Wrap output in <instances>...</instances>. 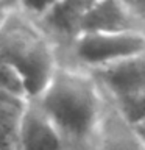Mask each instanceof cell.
I'll use <instances>...</instances> for the list:
<instances>
[{
	"mask_svg": "<svg viewBox=\"0 0 145 150\" xmlns=\"http://www.w3.org/2000/svg\"><path fill=\"white\" fill-rule=\"evenodd\" d=\"M34 100L58 127L67 150H92L106 97L87 70L61 64Z\"/></svg>",
	"mask_w": 145,
	"mask_h": 150,
	"instance_id": "obj_1",
	"label": "cell"
},
{
	"mask_svg": "<svg viewBox=\"0 0 145 150\" xmlns=\"http://www.w3.org/2000/svg\"><path fill=\"white\" fill-rule=\"evenodd\" d=\"M0 52L19 75L28 98L39 96L61 66L53 41L34 19L17 8L0 27Z\"/></svg>",
	"mask_w": 145,
	"mask_h": 150,
	"instance_id": "obj_2",
	"label": "cell"
},
{
	"mask_svg": "<svg viewBox=\"0 0 145 150\" xmlns=\"http://www.w3.org/2000/svg\"><path fill=\"white\" fill-rule=\"evenodd\" d=\"M139 53H145V31L83 33L75 39L61 64L94 70Z\"/></svg>",
	"mask_w": 145,
	"mask_h": 150,
	"instance_id": "obj_3",
	"label": "cell"
},
{
	"mask_svg": "<svg viewBox=\"0 0 145 150\" xmlns=\"http://www.w3.org/2000/svg\"><path fill=\"white\" fill-rule=\"evenodd\" d=\"M17 150H67L58 127L34 98L27 102L19 120Z\"/></svg>",
	"mask_w": 145,
	"mask_h": 150,
	"instance_id": "obj_4",
	"label": "cell"
},
{
	"mask_svg": "<svg viewBox=\"0 0 145 150\" xmlns=\"http://www.w3.org/2000/svg\"><path fill=\"white\" fill-rule=\"evenodd\" d=\"M108 98L145 91V53L87 70Z\"/></svg>",
	"mask_w": 145,
	"mask_h": 150,
	"instance_id": "obj_5",
	"label": "cell"
},
{
	"mask_svg": "<svg viewBox=\"0 0 145 150\" xmlns=\"http://www.w3.org/2000/svg\"><path fill=\"white\" fill-rule=\"evenodd\" d=\"M145 31L126 0H92L81 21L83 33Z\"/></svg>",
	"mask_w": 145,
	"mask_h": 150,
	"instance_id": "obj_6",
	"label": "cell"
},
{
	"mask_svg": "<svg viewBox=\"0 0 145 150\" xmlns=\"http://www.w3.org/2000/svg\"><path fill=\"white\" fill-rule=\"evenodd\" d=\"M89 3L91 2L81 0H59L44 17L36 21L56 45L61 61L75 39L81 35L83 14Z\"/></svg>",
	"mask_w": 145,
	"mask_h": 150,
	"instance_id": "obj_7",
	"label": "cell"
},
{
	"mask_svg": "<svg viewBox=\"0 0 145 150\" xmlns=\"http://www.w3.org/2000/svg\"><path fill=\"white\" fill-rule=\"evenodd\" d=\"M92 150H145L136 127L126 122L108 98Z\"/></svg>",
	"mask_w": 145,
	"mask_h": 150,
	"instance_id": "obj_8",
	"label": "cell"
},
{
	"mask_svg": "<svg viewBox=\"0 0 145 150\" xmlns=\"http://www.w3.org/2000/svg\"><path fill=\"white\" fill-rule=\"evenodd\" d=\"M28 100V97L0 84V122L17 131L19 120Z\"/></svg>",
	"mask_w": 145,
	"mask_h": 150,
	"instance_id": "obj_9",
	"label": "cell"
},
{
	"mask_svg": "<svg viewBox=\"0 0 145 150\" xmlns=\"http://www.w3.org/2000/svg\"><path fill=\"white\" fill-rule=\"evenodd\" d=\"M108 100L117 110V112L133 127H139L145 122V91Z\"/></svg>",
	"mask_w": 145,
	"mask_h": 150,
	"instance_id": "obj_10",
	"label": "cell"
},
{
	"mask_svg": "<svg viewBox=\"0 0 145 150\" xmlns=\"http://www.w3.org/2000/svg\"><path fill=\"white\" fill-rule=\"evenodd\" d=\"M59 0H16V8L28 17L39 21Z\"/></svg>",
	"mask_w": 145,
	"mask_h": 150,
	"instance_id": "obj_11",
	"label": "cell"
},
{
	"mask_svg": "<svg viewBox=\"0 0 145 150\" xmlns=\"http://www.w3.org/2000/svg\"><path fill=\"white\" fill-rule=\"evenodd\" d=\"M0 84L8 88V89H11L14 92H19L22 96L28 97L25 92V88H23L20 78H19V75L13 69V66L6 61V58L3 56L2 52H0Z\"/></svg>",
	"mask_w": 145,
	"mask_h": 150,
	"instance_id": "obj_12",
	"label": "cell"
},
{
	"mask_svg": "<svg viewBox=\"0 0 145 150\" xmlns=\"http://www.w3.org/2000/svg\"><path fill=\"white\" fill-rule=\"evenodd\" d=\"M0 150H17V131L0 122Z\"/></svg>",
	"mask_w": 145,
	"mask_h": 150,
	"instance_id": "obj_13",
	"label": "cell"
},
{
	"mask_svg": "<svg viewBox=\"0 0 145 150\" xmlns=\"http://www.w3.org/2000/svg\"><path fill=\"white\" fill-rule=\"evenodd\" d=\"M126 3L131 6V9L134 11V14L139 17L140 23L145 28V0H126Z\"/></svg>",
	"mask_w": 145,
	"mask_h": 150,
	"instance_id": "obj_14",
	"label": "cell"
},
{
	"mask_svg": "<svg viewBox=\"0 0 145 150\" xmlns=\"http://www.w3.org/2000/svg\"><path fill=\"white\" fill-rule=\"evenodd\" d=\"M16 8L14 5L8 3L6 0H0V27H2V23L6 21V17L11 14V11Z\"/></svg>",
	"mask_w": 145,
	"mask_h": 150,
	"instance_id": "obj_15",
	"label": "cell"
},
{
	"mask_svg": "<svg viewBox=\"0 0 145 150\" xmlns=\"http://www.w3.org/2000/svg\"><path fill=\"white\" fill-rule=\"evenodd\" d=\"M8 3H11V5H14V6H16V0H6Z\"/></svg>",
	"mask_w": 145,
	"mask_h": 150,
	"instance_id": "obj_16",
	"label": "cell"
},
{
	"mask_svg": "<svg viewBox=\"0 0 145 150\" xmlns=\"http://www.w3.org/2000/svg\"><path fill=\"white\" fill-rule=\"evenodd\" d=\"M81 2H92V0H81Z\"/></svg>",
	"mask_w": 145,
	"mask_h": 150,
	"instance_id": "obj_17",
	"label": "cell"
}]
</instances>
